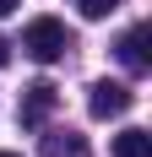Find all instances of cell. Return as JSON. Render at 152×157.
<instances>
[{
    "label": "cell",
    "instance_id": "6da1fadb",
    "mask_svg": "<svg viewBox=\"0 0 152 157\" xmlns=\"http://www.w3.org/2000/svg\"><path fill=\"white\" fill-rule=\"evenodd\" d=\"M22 49H27L38 65H54L71 49V33H65V22H54V16H33L27 33H22Z\"/></svg>",
    "mask_w": 152,
    "mask_h": 157
},
{
    "label": "cell",
    "instance_id": "7a4b0ae2",
    "mask_svg": "<svg viewBox=\"0 0 152 157\" xmlns=\"http://www.w3.org/2000/svg\"><path fill=\"white\" fill-rule=\"evenodd\" d=\"M130 103H136V92H130L125 81H92V92H87V109H92V119H120Z\"/></svg>",
    "mask_w": 152,
    "mask_h": 157
},
{
    "label": "cell",
    "instance_id": "3957f363",
    "mask_svg": "<svg viewBox=\"0 0 152 157\" xmlns=\"http://www.w3.org/2000/svg\"><path fill=\"white\" fill-rule=\"evenodd\" d=\"M54 98H60V92H54L49 81H33L27 92H22V125H27V130H38V125L49 119V109H54Z\"/></svg>",
    "mask_w": 152,
    "mask_h": 157
},
{
    "label": "cell",
    "instance_id": "277c9868",
    "mask_svg": "<svg viewBox=\"0 0 152 157\" xmlns=\"http://www.w3.org/2000/svg\"><path fill=\"white\" fill-rule=\"evenodd\" d=\"M114 54H120V65L125 71H147L152 65V54H147V27H130V33H120V44H114Z\"/></svg>",
    "mask_w": 152,
    "mask_h": 157
},
{
    "label": "cell",
    "instance_id": "5b68a950",
    "mask_svg": "<svg viewBox=\"0 0 152 157\" xmlns=\"http://www.w3.org/2000/svg\"><path fill=\"white\" fill-rule=\"evenodd\" d=\"M44 157H92V152H87V136H76V130H49L44 136Z\"/></svg>",
    "mask_w": 152,
    "mask_h": 157
},
{
    "label": "cell",
    "instance_id": "8992f818",
    "mask_svg": "<svg viewBox=\"0 0 152 157\" xmlns=\"http://www.w3.org/2000/svg\"><path fill=\"white\" fill-rule=\"evenodd\" d=\"M114 157H152V136L147 130H120L114 136Z\"/></svg>",
    "mask_w": 152,
    "mask_h": 157
},
{
    "label": "cell",
    "instance_id": "52a82bcc",
    "mask_svg": "<svg viewBox=\"0 0 152 157\" xmlns=\"http://www.w3.org/2000/svg\"><path fill=\"white\" fill-rule=\"evenodd\" d=\"M71 6H76V11H82V16H87V22H103L109 11H120L125 0H71Z\"/></svg>",
    "mask_w": 152,
    "mask_h": 157
},
{
    "label": "cell",
    "instance_id": "ba28073f",
    "mask_svg": "<svg viewBox=\"0 0 152 157\" xmlns=\"http://www.w3.org/2000/svg\"><path fill=\"white\" fill-rule=\"evenodd\" d=\"M16 6H22V0H0V16H11V11H16Z\"/></svg>",
    "mask_w": 152,
    "mask_h": 157
},
{
    "label": "cell",
    "instance_id": "9c48e42d",
    "mask_svg": "<svg viewBox=\"0 0 152 157\" xmlns=\"http://www.w3.org/2000/svg\"><path fill=\"white\" fill-rule=\"evenodd\" d=\"M6 54H11V49H6V38H0V65H6Z\"/></svg>",
    "mask_w": 152,
    "mask_h": 157
},
{
    "label": "cell",
    "instance_id": "30bf717a",
    "mask_svg": "<svg viewBox=\"0 0 152 157\" xmlns=\"http://www.w3.org/2000/svg\"><path fill=\"white\" fill-rule=\"evenodd\" d=\"M0 157H16V152H0Z\"/></svg>",
    "mask_w": 152,
    "mask_h": 157
}]
</instances>
